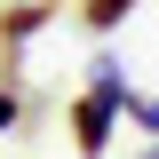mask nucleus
I'll return each mask as SVG.
<instances>
[{
	"instance_id": "1",
	"label": "nucleus",
	"mask_w": 159,
	"mask_h": 159,
	"mask_svg": "<svg viewBox=\"0 0 159 159\" xmlns=\"http://www.w3.org/2000/svg\"><path fill=\"white\" fill-rule=\"evenodd\" d=\"M127 103V72H119L111 56H96V72H88V96H80V111H72V135H80V151L96 159L103 151V135H111V111Z\"/></svg>"
},
{
	"instance_id": "2",
	"label": "nucleus",
	"mask_w": 159,
	"mask_h": 159,
	"mask_svg": "<svg viewBox=\"0 0 159 159\" xmlns=\"http://www.w3.org/2000/svg\"><path fill=\"white\" fill-rule=\"evenodd\" d=\"M135 16V0H88V24H96V32H111V24H127Z\"/></svg>"
},
{
	"instance_id": "4",
	"label": "nucleus",
	"mask_w": 159,
	"mask_h": 159,
	"mask_svg": "<svg viewBox=\"0 0 159 159\" xmlns=\"http://www.w3.org/2000/svg\"><path fill=\"white\" fill-rule=\"evenodd\" d=\"M8 119H16V96H8V88H0V127H8Z\"/></svg>"
},
{
	"instance_id": "3",
	"label": "nucleus",
	"mask_w": 159,
	"mask_h": 159,
	"mask_svg": "<svg viewBox=\"0 0 159 159\" xmlns=\"http://www.w3.org/2000/svg\"><path fill=\"white\" fill-rule=\"evenodd\" d=\"M127 111H135L143 127H159V96H127Z\"/></svg>"
},
{
	"instance_id": "5",
	"label": "nucleus",
	"mask_w": 159,
	"mask_h": 159,
	"mask_svg": "<svg viewBox=\"0 0 159 159\" xmlns=\"http://www.w3.org/2000/svg\"><path fill=\"white\" fill-rule=\"evenodd\" d=\"M151 159H159V151H151Z\"/></svg>"
}]
</instances>
